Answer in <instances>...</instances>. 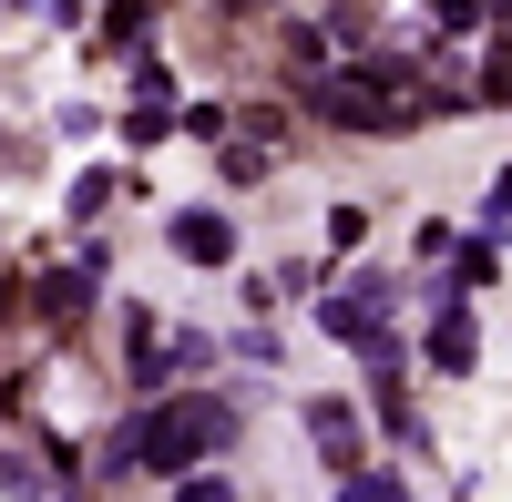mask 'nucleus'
I'll return each mask as SVG.
<instances>
[{
    "label": "nucleus",
    "mask_w": 512,
    "mask_h": 502,
    "mask_svg": "<svg viewBox=\"0 0 512 502\" xmlns=\"http://www.w3.org/2000/svg\"><path fill=\"white\" fill-rule=\"evenodd\" d=\"M236 441V410L226 400H205V390H164L134 410V431H123L113 451V472H195L205 451H226Z\"/></svg>",
    "instance_id": "nucleus-1"
},
{
    "label": "nucleus",
    "mask_w": 512,
    "mask_h": 502,
    "mask_svg": "<svg viewBox=\"0 0 512 502\" xmlns=\"http://www.w3.org/2000/svg\"><path fill=\"white\" fill-rule=\"evenodd\" d=\"M308 441H318V462H328V472H359V451H369L349 400H308Z\"/></svg>",
    "instance_id": "nucleus-2"
},
{
    "label": "nucleus",
    "mask_w": 512,
    "mask_h": 502,
    "mask_svg": "<svg viewBox=\"0 0 512 502\" xmlns=\"http://www.w3.org/2000/svg\"><path fill=\"white\" fill-rule=\"evenodd\" d=\"M420 359H431L441 380H461V369L482 359V328H472V308H441V318H431V349H420Z\"/></svg>",
    "instance_id": "nucleus-3"
},
{
    "label": "nucleus",
    "mask_w": 512,
    "mask_h": 502,
    "mask_svg": "<svg viewBox=\"0 0 512 502\" xmlns=\"http://www.w3.org/2000/svg\"><path fill=\"white\" fill-rule=\"evenodd\" d=\"M82 308H93V267H52L31 287V318H52V328H72Z\"/></svg>",
    "instance_id": "nucleus-4"
},
{
    "label": "nucleus",
    "mask_w": 512,
    "mask_h": 502,
    "mask_svg": "<svg viewBox=\"0 0 512 502\" xmlns=\"http://www.w3.org/2000/svg\"><path fill=\"white\" fill-rule=\"evenodd\" d=\"M175 257L185 267H226L236 257V226L226 216H175Z\"/></svg>",
    "instance_id": "nucleus-5"
},
{
    "label": "nucleus",
    "mask_w": 512,
    "mask_h": 502,
    "mask_svg": "<svg viewBox=\"0 0 512 502\" xmlns=\"http://www.w3.org/2000/svg\"><path fill=\"white\" fill-rule=\"evenodd\" d=\"M144 31H154V0H113V11H103V41H113V52H144Z\"/></svg>",
    "instance_id": "nucleus-6"
},
{
    "label": "nucleus",
    "mask_w": 512,
    "mask_h": 502,
    "mask_svg": "<svg viewBox=\"0 0 512 502\" xmlns=\"http://www.w3.org/2000/svg\"><path fill=\"white\" fill-rule=\"evenodd\" d=\"M338 502H410V482H400V472H349Z\"/></svg>",
    "instance_id": "nucleus-7"
},
{
    "label": "nucleus",
    "mask_w": 512,
    "mask_h": 502,
    "mask_svg": "<svg viewBox=\"0 0 512 502\" xmlns=\"http://www.w3.org/2000/svg\"><path fill=\"white\" fill-rule=\"evenodd\" d=\"M287 62H297V72H328V31H318V21H287Z\"/></svg>",
    "instance_id": "nucleus-8"
},
{
    "label": "nucleus",
    "mask_w": 512,
    "mask_h": 502,
    "mask_svg": "<svg viewBox=\"0 0 512 502\" xmlns=\"http://www.w3.org/2000/svg\"><path fill=\"white\" fill-rule=\"evenodd\" d=\"M185 134H195V144H226V134H236V113H226V103H195V113H185Z\"/></svg>",
    "instance_id": "nucleus-9"
},
{
    "label": "nucleus",
    "mask_w": 512,
    "mask_h": 502,
    "mask_svg": "<svg viewBox=\"0 0 512 502\" xmlns=\"http://www.w3.org/2000/svg\"><path fill=\"white\" fill-rule=\"evenodd\" d=\"M369 236V205H328V246H359Z\"/></svg>",
    "instance_id": "nucleus-10"
},
{
    "label": "nucleus",
    "mask_w": 512,
    "mask_h": 502,
    "mask_svg": "<svg viewBox=\"0 0 512 502\" xmlns=\"http://www.w3.org/2000/svg\"><path fill=\"white\" fill-rule=\"evenodd\" d=\"M492 277V246H451V287H482Z\"/></svg>",
    "instance_id": "nucleus-11"
},
{
    "label": "nucleus",
    "mask_w": 512,
    "mask_h": 502,
    "mask_svg": "<svg viewBox=\"0 0 512 502\" xmlns=\"http://www.w3.org/2000/svg\"><path fill=\"white\" fill-rule=\"evenodd\" d=\"M164 123H175V113H164V103H154V93H144V103H134V113H123V134H134V144H154V134H164Z\"/></svg>",
    "instance_id": "nucleus-12"
},
{
    "label": "nucleus",
    "mask_w": 512,
    "mask_h": 502,
    "mask_svg": "<svg viewBox=\"0 0 512 502\" xmlns=\"http://www.w3.org/2000/svg\"><path fill=\"white\" fill-rule=\"evenodd\" d=\"M0 492H41V472H31V462H11V451H0Z\"/></svg>",
    "instance_id": "nucleus-13"
},
{
    "label": "nucleus",
    "mask_w": 512,
    "mask_h": 502,
    "mask_svg": "<svg viewBox=\"0 0 512 502\" xmlns=\"http://www.w3.org/2000/svg\"><path fill=\"white\" fill-rule=\"evenodd\" d=\"M175 502H236V492H226V482H185Z\"/></svg>",
    "instance_id": "nucleus-14"
},
{
    "label": "nucleus",
    "mask_w": 512,
    "mask_h": 502,
    "mask_svg": "<svg viewBox=\"0 0 512 502\" xmlns=\"http://www.w3.org/2000/svg\"><path fill=\"white\" fill-rule=\"evenodd\" d=\"M492 216H512V164H502V175H492Z\"/></svg>",
    "instance_id": "nucleus-15"
},
{
    "label": "nucleus",
    "mask_w": 512,
    "mask_h": 502,
    "mask_svg": "<svg viewBox=\"0 0 512 502\" xmlns=\"http://www.w3.org/2000/svg\"><path fill=\"white\" fill-rule=\"evenodd\" d=\"M11 308H21V298H11V277H0V318H11Z\"/></svg>",
    "instance_id": "nucleus-16"
},
{
    "label": "nucleus",
    "mask_w": 512,
    "mask_h": 502,
    "mask_svg": "<svg viewBox=\"0 0 512 502\" xmlns=\"http://www.w3.org/2000/svg\"><path fill=\"white\" fill-rule=\"evenodd\" d=\"M226 11H267V0H226Z\"/></svg>",
    "instance_id": "nucleus-17"
}]
</instances>
